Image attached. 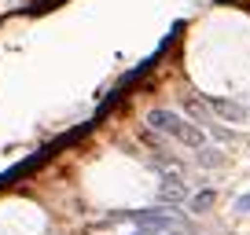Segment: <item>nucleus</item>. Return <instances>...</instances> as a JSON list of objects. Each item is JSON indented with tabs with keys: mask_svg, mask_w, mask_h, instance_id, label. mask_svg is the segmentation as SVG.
Listing matches in <instances>:
<instances>
[{
	"mask_svg": "<svg viewBox=\"0 0 250 235\" xmlns=\"http://www.w3.org/2000/svg\"><path fill=\"white\" fill-rule=\"evenodd\" d=\"M147 125L155 129V133H162V136H169V140H177V143H184V147H191V151L206 147V129L195 125V121H188V118H180L177 110L155 107V110L147 114Z\"/></svg>",
	"mask_w": 250,
	"mask_h": 235,
	"instance_id": "obj_1",
	"label": "nucleus"
},
{
	"mask_svg": "<svg viewBox=\"0 0 250 235\" xmlns=\"http://www.w3.org/2000/svg\"><path fill=\"white\" fill-rule=\"evenodd\" d=\"M155 198H158V206H169V210H173L177 202H184V198H188V188H184V180H180L177 173H162Z\"/></svg>",
	"mask_w": 250,
	"mask_h": 235,
	"instance_id": "obj_2",
	"label": "nucleus"
},
{
	"mask_svg": "<svg viewBox=\"0 0 250 235\" xmlns=\"http://www.w3.org/2000/svg\"><path fill=\"white\" fill-rule=\"evenodd\" d=\"M213 110H217L221 118H228V121H247V107L235 99H221V96H213V99H206Z\"/></svg>",
	"mask_w": 250,
	"mask_h": 235,
	"instance_id": "obj_3",
	"label": "nucleus"
},
{
	"mask_svg": "<svg viewBox=\"0 0 250 235\" xmlns=\"http://www.w3.org/2000/svg\"><path fill=\"white\" fill-rule=\"evenodd\" d=\"M195 162L203 165V169H217V165H225V155H221L217 147H199L195 151Z\"/></svg>",
	"mask_w": 250,
	"mask_h": 235,
	"instance_id": "obj_4",
	"label": "nucleus"
},
{
	"mask_svg": "<svg viewBox=\"0 0 250 235\" xmlns=\"http://www.w3.org/2000/svg\"><path fill=\"white\" fill-rule=\"evenodd\" d=\"M213 202H217V191H199V195L188 198V210H191V213H206Z\"/></svg>",
	"mask_w": 250,
	"mask_h": 235,
	"instance_id": "obj_5",
	"label": "nucleus"
},
{
	"mask_svg": "<svg viewBox=\"0 0 250 235\" xmlns=\"http://www.w3.org/2000/svg\"><path fill=\"white\" fill-rule=\"evenodd\" d=\"M206 129H210V133H213V136H217V140H235V136H232V133H228V129H221V125H213V121H210V125H206Z\"/></svg>",
	"mask_w": 250,
	"mask_h": 235,
	"instance_id": "obj_6",
	"label": "nucleus"
},
{
	"mask_svg": "<svg viewBox=\"0 0 250 235\" xmlns=\"http://www.w3.org/2000/svg\"><path fill=\"white\" fill-rule=\"evenodd\" d=\"M235 213H250V191L235 198Z\"/></svg>",
	"mask_w": 250,
	"mask_h": 235,
	"instance_id": "obj_7",
	"label": "nucleus"
}]
</instances>
